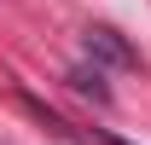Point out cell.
Returning a JSON list of instances; mask_svg holds the SVG:
<instances>
[{"label":"cell","instance_id":"6da1fadb","mask_svg":"<svg viewBox=\"0 0 151 145\" xmlns=\"http://www.w3.org/2000/svg\"><path fill=\"white\" fill-rule=\"evenodd\" d=\"M81 47H87V58H93V64H116V70H134V64H139V52H134L116 29H105V23H93V29L81 35Z\"/></svg>","mask_w":151,"mask_h":145},{"label":"cell","instance_id":"7a4b0ae2","mask_svg":"<svg viewBox=\"0 0 151 145\" xmlns=\"http://www.w3.org/2000/svg\"><path fill=\"white\" fill-rule=\"evenodd\" d=\"M70 87L81 93V99H93V105H111V87H105L99 64H76V70H70Z\"/></svg>","mask_w":151,"mask_h":145}]
</instances>
